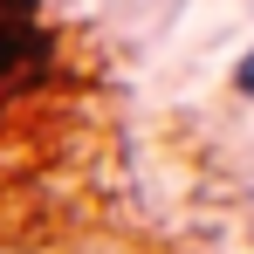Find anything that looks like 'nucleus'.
Returning a JSON list of instances; mask_svg holds the SVG:
<instances>
[{
	"label": "nucleus",
	"instance_id": "obj_1",
	"mask_svg": "<svg viewBox=\"0 0 254 254\" xmlns=\"http://www.w3.org/2000/svg\"><path fill=\"white\" fill-rule=\"evenodd\" d=\"M48 62L42 0H0V83H28Z\"/></svg>",
	"mask_w": 254,
	"mask_h": 254
},
{
	"label": "nucleus",
	"instance_id": "obj_2",
	"mask_svg": "<svg viewBox=\"0 0 254 254\" xmlns=\"http://www.w3.org/2000/svg\"><path fill=\"white\" fill-rule=\"evenodd\" d=\"M241 89H248V96H254V55H248V62H241Z\"/></svg>",
	"mask_w": 254,
	"mask_h": 254
}]
</instances>
